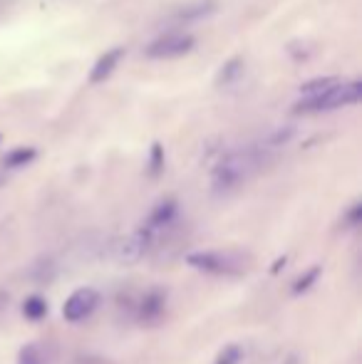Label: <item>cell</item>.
I'll return each instance as SVG.
<instances>
[{"label": "cell", "mask_w": 362, "mask_h": 364, "mask_svg": "<svg viewBox=\"0 0 362 364\" xmlns=\"http://www.w3.org/2000/svg\"><path fill=\"white\" fill-rule=\"evenodd\" d=\"M266 156H268V151L261 146H246V149H236V151L223 154L211 171L213 193L226 196V193L241 188L243 183L263 166Z\"/></svg>", "instance_id": "6da1fadb"}, {"label": "cell", "mask_w": 362, "mask_h": 364, "mask_svg": "<svg viewBox=\"0 0 362 364\" xmlns=\"http://www.w3.org/2000/svg\"><path fill=\"white\" fill-rule=\"evenodd\" d=\"M186 263L201 273L218 275V278H236L248 270V258L233 250H196L186 255Z\"/></svg>", "instance_id": "7a4b0ae2"}, {"label": "cell", "mask_w": 362, "mask_h": 364, "mask_svg": "<svg viewBox=\"0 0 362 364\" xmlns=\"http://www.w3.org/2000/svg\"><path fill=\"white\" fill-rule=\"evenodd\" d=\"M362 97V85L358 80L338 82L333 90H328L325 95L313 97V100H298L293 109L303 112V114H320V112H333L343 109V107L358 105Z\"/></svg>", "instance_id": "3957f363"}, {"label": "cell", "mask_w": 362, "mask_h": 364, "mask_svg": "<svg viewBox=\"0 0 362 364\" xmlns=\"http://www.w3.org/2000/svg\"><path fill=\"white\" fill-rule=\"evenodd\" d=\"M196 48V38L186 33H166L154 38L149 45L144 48V58L147 60H176L188 55Z\"/></svg>", "instance_id": "277c9868"}, {"label": "cell", "mask_w": 362, "mask_h": 364, "mask_svg": "<svg viewBox=\"0 0 362 364\" xmlns=\"http://www.w3.org/2000/svg\"><path fill=\"white\" fill-rule=\"evenodd\" d=\"M176 218H179V203H176V198H161L149 211V216L144 218V223L139 228L151 240V245H156L161 235H164V230H169L176 223Z\"/></svg>", "instance_id": "5b68a950"}, {"label": "cell", "mask_w": 362, "mask_h": 364, "mask_svg": "<svg viewBox=\"0 0 362 364\" xmlns=\"http://www.w3.org/2000/svg\"><path fill=\"white\" fill-rule=\"evenodd\" d=\"M100 302H102V295L95 288H87V285H85V288H78L68 300H65L63 317L68 322H73V325H78V322L87 320L92 312L100 307Z\"/></svg>", "instance_id": "8992f818"}, {"label": "cell", "mask_w": 362, "mask_h": 364, "mask_svg": "<svg viewBox=\"0 0 362 364\" xmlns=\"http://www.w3.org/2000/svg\"><path fill=\"white\" fill-rule=\"evenodd\" d=\"M151 248H154V245H151V240L144 235V230L137 228L129 238H124L122 243H117L115 255H117V260H119V263H137V260L144 258Z\"/></svg>", "instance_id": "52a82bcc"}, {"label": "cell", "mask_w": 362, "mask_h": 364, "mask_svg": "<svg viewBox=\"0 0 362 364\" xmlns=\"http://www.w3.org/2000/svg\"><path fill=\"white\" fill-rule=\"evenodd\" d=\"M164 310H166V295L161 290H149L142 297L137 317H139L142 325H154V322L161 320Z\"/></svg>", "instance_id": "ba28073f"}, {"label": "cell", "mask_w": 362, "mask_h": 364, "mask_svg": "<svg viewBox=\"0 0 362 364\" xmlns=\"http://www.w3.org/2000/svg\"><path fill=\"white\" fill-rule=\"evenodd\" d=\"M122 58H124V48H112V50H107V53H102L90 70L92 85H100V82L110 80L112 73L117 70V65L122 63Z\"/></svg>", "instance_id": "9c48e42d"}, {"label": "cell", "mask_w": 362, "mask_h": 364, "mask_svg": "<svg viewBox=\"0 0 362 364\" xmlns=\"http://www.w3.org/2000/svg\"><path fill=\"white\" fill-rule=\"evenodd\" d=\"M216 8H218L216 0H188L186 5H181L174 13V20H179V23H193V20L208 18Z\"/></svg>", "instance_id": "30bf717a"}, {"label": "cell", "mask_w": 362, "mask_h": 364, "mask_svg": "<svg viewBox=\"0 0 362 364\" xmlns=\"http://www.w3.org/2000/svg\"><path fill=\"white\" fill-rule=\"evenodd\" d=\"M243 73H246V63H243V58H231L226 65H223L221 70H218V75H216V85H218V87L236 85V82L243 77Z\"/></svg>", "instance_id": "8fae6325"}, {"label": "cell", "mask_w": 362, "mask_h": 364, "mask_svg": "<svg viewBox=\"0 0 362 364\" xmlns=\"http://www.w3.org/2000/svg\"><path fill=\"white\" fill-rule=\"evenodd\" d=\"M338 77H315V80H308L300 85V100H313V97L325 95L328 90H333L338 85Z\"/></svg>", "instance_id": "7c38bea8"}, {"label": "cell", "mask_w": 362, "mask_h": 364, "mask_svg": "<svg viewBox=\"0 0 362 364\" xmlns=\"http://www.w3.org/2000/svg\"><path fill=\"white\" fill-rule=\"evenodd\" d=\"M38 159V149L33 146H20V149H13V151H8L3 156V166L5 168H20L25 166V164L35 161Z\"/></svg>", "instance_id": "4fadbf2b"}, {"label": "cell", "mask_w": 362, "mask_h": 364, "mask_svg": "<svg viewBox=\"0 0 362 364\" xmlns=\"http://www.w3.org/2000/svg\"><path fill=\"white\" fill-rule=\"evenodd\" d=\"M23 315L28 317L30 322H40L48 315V300L40 295H30L28 300L23 302Z\"/></svg>", "instance_id": "5bb4252c"}, {"label": "cell", "mask_w": 362, "mask_h": 364, "mask_svg": "<svg viewBox=\"0 0 362 364\" xmlns=\"http://www.w3.org/2000/svg\"><path fill=\"white\" fill-rule=\"evenodd\" d=\"M147 171H149L151 178H156L161 171H164V146L159 141L151 144V151H149V164H147Z\"/></svg>", "instance_id": "9a60e30c"}, {"label": "cell", "mask_w": 362, "mask_h": 364, "mask_svg": "<svg viewBox=\"0 0 362 364\" xmlns=\"http://www.w3.org/2000/svg\"><path fill=\"white\" fill-rule=\"evenodd\" d=\"M18 364H45V352L40 345L30 342L18 352Z\"/></svg>", "instance_id": "2e32d148"}, {"label": "cell", "mask_w": 362, "mask_h": 364, "mask_svg": "<svg viewBox=\"0 0 362 364\" xmlns=\"http://www.w3.org/2000/svg\"><path fill=\"white\" fill-rule=\"evenodd\" d=\"M243 355H246V352H243L241 345H226L216 355L213 364H241L243 362Z\"/></svg>", "instance_id": "e0dca14e"}, {"label": "cell", "mask_w": 362, "mask_h": 364, "mask_svg": "<svg viewBox=\"0 0 362 364\" xmlns=\"http://www.w3.org/2000/svg\"><path fill=\"white\" fill-rule=\"evenodd\" d=\"M320 273H323V268H320V265H313V268H310L308 273L300 275V278L295 280V285H293V295H300V292H305V290L313 288V283L320 278Z\"/></svg>", "instance_id": "ac0fdd59"}, {"label": "cell", "mask_w": 362, "mask_h": 364, "mask_svg": "<svg viewBox=\"0 0 362 364\" xmlns=\"http://www.w3.org/2000/svg\"><path fill=\"white\" fill-rule=\"evenodd\" d=\"M360 218H362V206H360V203H353V206L343 213V225H345V228H358Z\"/></svg>", "instance_id": "d6986e66"}, {"label": "cell", "mask_w": 362, "mask_h": 364, "mask_svg": "<svg viewBox=\"0 0 362 364\" xmlns=\"http://www.w3.org/2000/svg\"><path fill=\"white\" fill-rule=\"evenodd\" d=\"M283 364H300V357H298V355H288V357L283 360Z\"/></svg>", "instance_id": "ffe728a7"}, {"label": "cell", "mask_w": 362, "mask_h": 364, "mask_svg": "<svg viewBox=\"0 0 362 364\" xmlns=\"http://www.w3.org/2000/svg\"><path fill=\"white\" fill-rule=\"evenodd\" d=\"M3 10H5V0H0V15H3Z\"/></svg>", "instance_id": "44dd1931"}]
</instances>
